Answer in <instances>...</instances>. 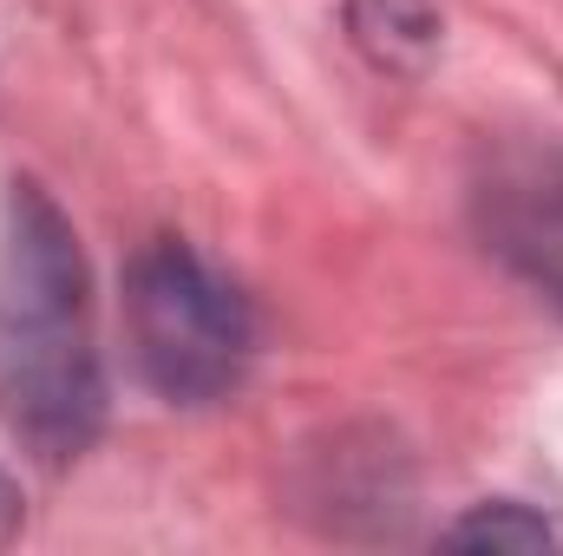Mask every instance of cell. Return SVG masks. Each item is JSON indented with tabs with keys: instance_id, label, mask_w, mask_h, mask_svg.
<instances>
[{
	"instance_id": "cell-6",
	"label": "cell",
	"mask_w": 563,
	"mask_h": 556,
	"mask_svg": "<svg viewBox=\"0 0 563 556\" xmlns=\"http://www.w3.org/2000/svg\"><path fill=\"white\" fill-rule=\"evenodd\" d=\"M13 524H20V491H13V478L0 471V544L13 537Z\"/></svg>"
},
{
	"instance_id": "cell-3",
	"label": "cell",
	"mask_w": 563,
	"mask_h": 556,
	"mask_svg": "<svg viewBox=\"0 0 563 556\" xmlns=\"http://www.w3.org/2000/svg\"><path fill=\"white\" fill-rule=\"evenodd\" d=\"M472 223L485 249L563 308V144H505L472 177Z\"/></svg>"
},
{
	"instance_id": "cell-1",
	"label": "cell",
	"mask_w": 563,
	"mask_h": 556,
	"mask_svg": "<svg viewBox=\"0 0 563 556\" xmlns=\"http://www.w3.org/2000/svg\"><path fill=\"white\" fill-rule=\"evenodd\" d=\"M106 413L86 263L46 190L13 184L0 236V419L40 458H79Z\"/></svg>"
},
{
	"instance_id": "cell-2",
	"label": "cell",
	"mask_w": 563,
	"mask_h": 556,
	"mask_svg": "<svg viewBox=\"0 0 563 556\" xmlns=\"http://www.w3.org/2000/svg\"><path fill=\"white\" fill-rule=\"evenodd\" d=\"M125 341L157 400L210 407L243 380L256 354V321L236 281H223L190 243L157 236L125 263Z\"/></svg>"
},
{
	"instance_id": "cell-4",
	"label": "cell",
	"mask_w": 563,
	"mask_h": 556,
	"mask_svg": "<svg viewBox=\"0 0 563 556\" xmlns=\"http://www.w3.org/2000/svg\"><path fill=\"white\" fill-rule=\"evenodd\" d=\"M347 26L380 66H413L439 40V13L426 0H347Z\"/></svg>"
},
{
	"instance_id": "cell-5",
	"label": "cell",
	"mask_w": 563,
	"mask_h": 556,
	"mask_svg": "<svg viewBox=\"0 0 563 556\" xmlns=\"http://www.w3.org/2000/svg\"><path fill=\"white\" fill-rule=\"evenodd\" d=\"M452 551H558V531L525 504H478L445 531Z\"/></svg>"
}]
</instances>
